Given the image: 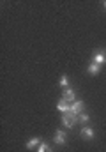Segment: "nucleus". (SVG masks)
Instances as JSON below:
<instances>
[{"label":"nucleus","instance_id":"obj_1","mask_svg":"<svg viewBox=\"0 0 106 152\" xmlns=\"http://www.w3.org/2000/svg\"><path fill=\"white\" fill-rule=\"evenodd\" d=\"M76 120H78V118H76V115H72L71 112H69V113H64V117H62V122H64V126H66V127H72V126L76 124Z\"/></svg>","mask_w":106,"mask_h":152},{"label":"nucleus","instance_id":"obj_2","mask_svg":"<svg viewBox=\"0 0 106 152\" xmlns=\"http://www.w3.org/2000/svg\"><path fill=\"white\" fill-rule=\"evenodd\" d=\"M94 64H97V66L106 64V50H103V51H96V53H94Z\"/></svg>","mask_w":106,"mask_h":152},{"label":"nucleus","instance_id":"obj_3","mask_svg":"<svg viewBox=\"0 0 106 152\" xmlns=\"http://www.w3.org/2000/svg\"><path fill=\"white\" fill-rule=\"evenodd\" d=\"M83 106H85V104H83V101H74V103L71 104L69 112L72 115H80V113H81V110H83Z\"/></svg>","mask_w":106,"mask_h":152},{"label":"nucleus","instance_id":"obj_4","mask_svg":"<svg viewBox=\"0 0 106 152\" xmlns=\"http://www.w3.org/2000/svg\"><path fill=\"white\" fill-rule=\"evenodd\" d=\"M57 110L60 112V113H69V110H71V106H69V103L67 101H58V104H57Z\"/></svg>","mask_w":106,"mask_h":152},{"label":"nucleus","instance_id":"obj_5","mask_svg":"<svg viewBox=\"0 0 106 152\" xmlns=\"http://www.w3.org/2000/svg\"><path fill=\"white\" fill-rule=\"evenodd\" d=\"M66 138H67V136H66V133H64V131H60V129H58V131L55 133V143L64 145V143H66Z\"/></svg>","mask_w":106,"mask_h":152},{"label":"nucleus","instance_id":"obj_6","mask_svg":"<svg viewBox=\"0 0 106 152\" xmlns=\"http://www.w3.org/2000/svg\"><path fill=\"white\" fill-rule=\"evenodd\" d=\"M81 136H83L85 140H92V138H94V131H92L90 127H83V129H81Z\"/></svg>","mask_w":106,"mask_h":152},{"label":"nucleus","instance_id":"obj_7","mask_svg":"<svg viewBox=\"0 0 106 152\" xmlns=\"http://www.w3.org/2000/svg\"><path fill=\"white\" fill-rule=\"evenodd\" d=\"M64 101H67V103L74 101V90L72 88H66L64 90Z\"/></svg>","mask_w":106,"mask_h":152},{"label":"nucleus","instance_id":"obj_8","mask_svg":"<svg viewBox=\"0 0 106 152\" xmlns=\"http://www.w3.org/2000/svg\"><path fill=\"white\" fill-rule=\"evenodd\" d=\"M37 145H41V140H39V138H32V140L27 143V149H34Z\"/></svg>","mask_w":106,"mask_h":152},{"label":"nucleus","instance_id":"obj_9","mask_svg":"<svg viewBox=\"0 0 106 152\" xmlns=\"http://www.w3.org/2000/svg\"><path fill=\"white\" fill-rule=\"evenodd\" d=\"M99 69H101V66H97V64H90V66H88V73H90V75H97Z\"/></svg>","mask_w":106,"mask_h":152},{"label":"nucleus","instance_id":"obj_10","mask_svg":"<svg viewBox=\"0 0 106 152\" xmlns=\"http://www.w3.org/2000/svg\"><path fill=\"white\" fill-rule=\"evenodd\" d=\"M67 83H69V78L64 75L62 78H60V85H62V87H67Z\"/></svg>","mask_w":106,"mask_h":152},{"label":"nucleus","instance_id":"obj_11","mask_svg":"<svg viewBox=\"0 0 106 152\" xmlns=\"http://www.w3.org/2000/svg\"><path fill=\"white\" fill-rule=\"evenodd\" d=\"M78 120H80V122H88V115L80 113V115H78Z\"/></svg>","mask_w":106,"mask_h":152},{"label":"nucleus","instance_id":"obj_12","mask_svg":"<svg viewBox=\"0 0 106 152\" xmlns=\"http://www.w3.org/2000/svg\"><path fill=\"white\" fill-rule=\"evenodd\" d=\"M48 151H50V147H48L46 143H41V145H39V151H37V152H48Z\"/></svg>","mask_w":106,"mask_h":152},{"label":"nucleus","instance_id":"obj_13","mask_svg":"<svg viewBox=\"0 0 106 152\" xmlns=\"http://www.w3.org/2000/svg\"><path fill=\"white\" fill-rule=\"evenodd\" d=\"M105 7H106V2H105Z\"/></svg>","mask_w":106,"mask_h":152}]
</instances>
